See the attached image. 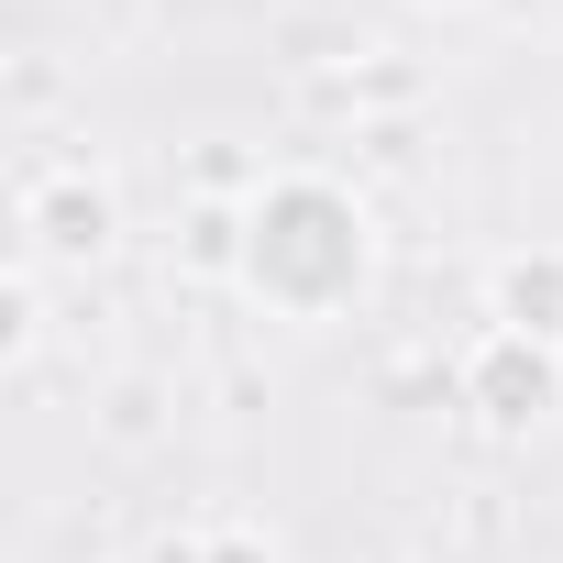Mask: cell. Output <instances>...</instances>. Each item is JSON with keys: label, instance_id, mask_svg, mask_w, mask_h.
<instances>
[{"label": "cell", "instance_id": "obj_1", "mask_svg": "<svg viewBox=\"0 0 563 563\" xmlns=\"http://www.w3.org/2000/svg\"><path fill=\"white\" fill-rule=\"evenodd\" d=\"M221 254H232V288L265 310V321H343L365 310L376 288V210L321 177V166H288V177H254V199L221 221Z\"/></svg>", "mask_w": 563, "mask_h": 563}, {"label": "cell", "instance_id": "obj_2", "mask_svg": "<svg viewBox=\"0 0 563 563\" xmlns=\"http://www.w3.org/2000/svg\"><path fill=\"white\" fill-rule=\"evenodd\" d=\"M12 232H23V265H34V276H56V265H100V254L122 243V188H111L89 155L34 166L23 199H12Z\"/></svg>", "mask_w": 563, "mask_h": 563}, {"label": "cell", "instance_id": "obj_3", "mask_svg": "<svg viewBox=\"0 0 563 563\" xmlns=\"http://www.w3.org/2000/svg\"><path fill=\"white\" fill-rule=\"evenodd\" d=\"M453 387H464V409L486 420V431H541L552 409H563V354L552 343H530V332H475V354L453 365Z\"/></svg>", "mask_w": 563, "mask_h": 563}, {"label": "cell", "instance_id": "obj_4", "mask_svg": "<svg viewBox=\"0 0 563 563\" xmlns=\"http://www.w3.org/2000/svg\"><path fill=\"white\" fill-rule=\"evenodd\" d=\"M486 321H497V332H530V343L563 354V243L497 254V276H486Z\"/></svg>", "mask_w": 563, "mask_h": 563}, {"label": "cell", "instance_id": "obj_5", "mask_svg": "<svg viewBox=\"0 0 563 563\" xmlns=\"http://www.w3.org/2000/svg\"><path fill=\"white\" fill-rule=\"evenodd\" d=\"M166 563H288L254 519H210V530H188V552H166Z\"/></svg>", "mask_w": 563, "mask_h": 563}, {"label": "cell", "instance_id": "obj_6", "mask_svg": "<svg viewBox=\"0 0 563 563\" xmlns=\"http://www.w3.org/2000/svg\"><path fill=\"white\" fill-rule=\"evenodd\" d=\"M420 12H475V0H420Z\"/></svg>", "mask_w": 563, "mask_h": 563}]
</instances>
